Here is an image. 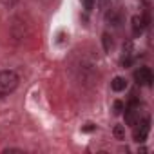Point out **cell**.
<instances>
[{
  "label": "cell",
  "mask_w": 154,
  "mask_h": 154,
  "mask_svg": "<svg viewBox=\"0 0 154 154\" xmlns=\"http://www.w3.org/2000/svg\"><path fill=\"white\" fill-rule=\"evenodd\" d=\"M18 84H20V76L15 71H11V69L0 71V100L13 94L17 91Z\"/></svg>",
  "instance_id": "cell-1"
},
{
  "label": "cell",
  "mask_w": 154,
  "mask_h": 154,
  "mask_svg": "<svg viewBox=\"0 0 154 154\" xmlns=\"http://www.w3.org/2000/svg\"><path fill=\"white\" fill-rule=\"evenodd\" d=\"M149 132H150V118L145 116V118H141V120L134 125L132 140H134L136 143H143V141L149 138Z\"/></svg>",
  "instance_id": "cell-2"
},
{
  "label": "cell",
  "mask_w": 154,
  "mask_h": 154,
  "mask_svg": "<svg viewBox=\"0 0 154 154\" xmlns=\"http://www.w3.org/2000/svg\"><path fill=\"white\" fill-rule=\"evenodd\" d=\"M134 82L140 87H150L154 82V74L150 71V67H140L134 71Z\"/></svg>",
  "instance_id": "cell-3"
},
{
  "label": "cell",
  "mask_w": 154,
  "mask_h": 154,
  "mask_svg": "<svg viewBox=\"0 0 154 154\" xmlns=\"http://www.w3.org/2000/svg\"><path fill=\"white\" fill-rule=\"evenodd\" d=\"M149 26V15H134L131 18V27H132V35L138 38L143 35V31Z\"/></svg>",
  "instance_id": "cell-4"
},
{
  "label": "cell",
  "mask_w": 154,
  "mask_h": 154,
  "mask_svg": "<svg viewBox=\"0 0 154 154\" xmlns=\"http://www.w3.org/2000/svg\"><path fill=\"white\" fill-rule=\"evenodd\" d=\"M122 114L125 118V123L131 125V127H134L141 120V116H140V105H125V109H123Z\"/></svg>",
  "instance_id": "cell-5"
},
{
  "label": "cell",
  "mask_w": 154,
  "mask_h": 154,
  "mask_svg": "<svg viewBox=\"0 0 154 154\" xmlns=\"http://www.w3.org/2000/svg\"><path fill=\"white\" fill-rule=\"evenodd\" d=\"M111 89L114 93H123L127 89V80L123 78V76H114L112 82H111Z\"/></svg>",
  "instance_id": "cell-6"
},
{
  "label": "cell",
  "mask_w": 154,
  "mask_h": 154,
  "mask_svg": "<svg viewBox=\"0 0 154 154\" xmlns=\"http://www.w3.org/2000/svg\"><path fill=\"white\" fill-rule=\"evenodd\" d=\"M105 22H107L109 26H114V27H118V26L122 24V18H120V13H118V11H114V9H111V11H107V15H105Z\"/></svg>",
  "instance_id": "cell-7"
},
{
  "label": "cell",
  "mask_w": 154,
  "mask_h": 154,
  "mask_svg": "<svg viewBox=\"0 0 154 154\" xmlns=\"http://www.w3.org/2000/svg\"><path fill=\"white\" fill-rule=\"evenodd\" d=\"M102 44H103V51L111 53V49H112V36L109 33H103L102 35Z\"/></svg>",
  "instance_id": "cell-8"
},
{
  "label": "cell",
  "mask_w": 154,
  "mask_h": 154,
  "mask_svg": "<svg viewBox=\"0 0 154 154\" xmlns=\"http://www.w3.org/2000/svg\"><path fill=\"white\" fill-rule=\"evenodd\" d=\"M112 134H114V138H116V140L123 141V140H125V127H123V125H114Z\"/></svg>",
  "instance_id": "cell-9"
},
{
  "label": "cell",
  "mask_w": 154,
  "mask_h": 154,
  "mask_svg": "<svg viewBox=\"0 0 154 154\" xmlns=\"http://www.w3.org/2000/svg\"><path fill=\"white\" fill-rule=\"evenodd\" d=\"M123 109H125V103H123L122 100H114V103H112V112H114L116 116H120V114L123 112Z\"/></svg>",
  "instance_id": "cell-10"
},
{
  "label": "cell",
  "mask_w": 154,
  "mask_h": 154,
  "mask_svg": "<svg viewBox=\"0 0 154 154\" xmlns=\"http://www.w3.org/2000/svg\"><path fill=\"white\" fill-rule=\"evenodd\" d=\"M98 0H82V4H84V9L85 11H93V8L96 6Z\"/></svg>",
  "instance_id": "cell-11"
},
{
  "label": "cell",
  "mask_w": 154,
  "mask_h": 154,
  "mask_svg": "<svg viewBox=\"0 0 154 154\" xmlns=\"http://www.w3.org/2000/svg\"><path fill=\"white\" fill-rule=\"evenodd\" d=\"M0 2H2V6L4 8H8V9H13L18 2H20V0H0Z\"/></svg>",
  "instance_id": "cell-12"
},
{
  "label": "cell",
  "mask_w": 154,
  "mask_h": 154,
  "mask_svg": "<svg viewBox=\"0 0 154 154\" xmlns=\"http://www.w3.org/2000/svg\"><path fill=\"white\" fill-rule=\"evenodd\" d=\"M94 129H96V125H94V123H87L85 127H82V131H84V132H93Z\"/></svg>",
  "instance_id": "cell-13"
},
{
  "label": "cell",
  "mask_w": 154,
  "mask_h": 154,
  "mask_svg": "<svg viewBox=\"0 0 154 154\" xmlns=\"http://www.w3.org/2000/svg\"><path fill=\"white\" fill-rule=\"evenodd\" d=\"M2 152H4V154H8V152H22V149H13V147H11V149H4Z\"/></svg>",
  "instance_id": "cell-14"
}]
</instances>
